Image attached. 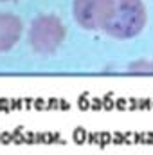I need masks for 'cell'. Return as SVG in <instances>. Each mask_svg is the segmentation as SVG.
Wrapping results in <instances>:
<instances>
[{"mask_svg":"<svg viewBox=\"0 0 153 155\" xmlns=\"http://www.w3.org/2000/svg\"><path fill=\"white\" fill-rule=\"evenodd\" d=\"M148 13L142 0H115L112 18L105 25L106 35L115 40H130L142 33Z\"/></svg>","mask_w":153,"mask_h":155,"instance_id":"cell-1","label":"cell"},{"mask_svg":"<svg viewBox=\"0 0 153 155\" xmlns=\"http://www.w3.org/2000/svg\"><path fill=\"white\" fill-rule=\"evenodd\" d=\"M132 72H153V63L151 61H135L128 67Z\"/></svg>","mask_w":153,"mask_h":155,"instance_id":"cell-5","label":"cell"},{"mask_svg":"<svg viewBox=\"0 0 153 155\" xmlns=\"http://www.w3.org/2000/svg\"><path fill=\"white\" fill-rule=\"evenodd\" d=\"M24 33L22 20L13 13H0V54L11 51Z\"/></svg>","mask_w":153,"mask_h":155,"instance_id":"cell-4","label":"cell"},{"mask_svg":"<svg viewBox=\"0 0 153 155\" xmlns=\"http://www.w3.org/2000/svg\"><path fill=\"white\" fill-rule=\"evenodd\" d=\"M115 9V0H74L72 16L83 29H105Z\"/></svg>","mask_w":153,"mask_h":155,"instance_id":"cell-3","label":"cell"},{"mask_svg":"<svg viewBox=\"0 0 153 155\" xmlns=\"http://www.w3.org/2000/svg\"><path fill=\"white\" fill-rule=\"evenodd\" d=\"M67 35L63 22L54 15H40L31 22L29 45L38 54H52L60 49Z\"/></svg>","mask_w":153,"mask_h":155,"instance_id":"cell-2","label":"cell"},{"mask_svg":"<svg viewBox=\"0 0 153 155\" xmlns=\"http://www.w3.org/2000/svg\"><path fill=\"white\" fill-rule=\"evenodd\" d=\"M0 2H16V0H0Z\"/></svg>","mask_w":153,"mask_h":155,"instance_id":"cell-6","label":"cell"}]
</instances>
